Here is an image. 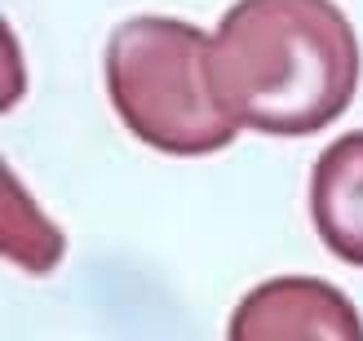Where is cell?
I'll return each mask as SVG.
<instances>
[{"label": "cell", "mask_w": 363, "mask_h": 341, "mask_svg": "<svg viewBox=\"0 0 363 341\" xmlns=\"http://www.w3.org/2000/svg\"><path fill=\"white\" fill-rule=\"evenodd\" d=\"M217 102L252 133L311 138L359 94V35L333 0H235L208 40Z\"/></svg>", "instance_id": "obj_1"}, {"label": "cell", "mask_w": 363, "mask_h": 341, "mask_svg": "<svg viewBox=\"0 0 363 341\" xmlns=\"http://www.w3.org/2000/svg\"><path fill=\"white\" fill-rule=\"evenodd\" d=\"M208 40L195 23L160 13L124 18L106 40V98L142 147L164 155H213L244 129L217 102Z\"/></svg>", "instance_id": "obj_2"}, {"label": "cell", "mask_w": 363, "mask_h": 341, "mask_svg": "<svg viewBox=\"0 0 363 341\" xmlns=\"http://www.w3.org/2000/svg\"><path fill=\"white\" fill-rule=\"evenodd\" d=\"M230 341H363L354 301L328 279L279 275L257 284L230 315Z\"/></svg>", "instance_id": "obj_3"}, {"label": "cell", "mask_w": 363, "mask_h": 341, "mask_svg": "<svg viewBox=\"0 0 363 341\" xmlns=\"http://www.w3.org/2000/svg\"><path fill=\"white\" fill-rule=\"evenodd\" d=\"M311 222L333 257L363 266V129L337 138L315 160Z\"/></svg>", "instance_id": "obj_4"}, {"label": "cell", "mask_w": 363, "mask_h": 341, "mask_svg": "<svg viewBox=\"0 0 363 341\" xmlns=\"http://www.w3.org/2000/svg\"><path fill=\"white\" fill-rule=\"evenodd\" d=\"M0 244H5V257L13 266H23L31 275L53 271L62 257V235L40 218V208L23 195L9 169H5V235H0Z\"/></svg>", "instance_id": "obj_5"}]
</instances>
